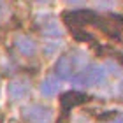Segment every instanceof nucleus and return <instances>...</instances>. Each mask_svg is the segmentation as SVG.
Segmentation results:
<instances>
[{"label": "nucleus", "instance_id": "f257e3e1", "mask_svg": "<svg viewBox=\"0 0 123 123\" xmlns=\"http://www.w3.org/2000/svg\"><path fill=\"white\" fill-rule=\"evenodd\" d=\"M85 63H86V58L81 53H69V55L60 58L58 65H56V70L62 77H70L72 79V77H76L85 69Z\"/></svg>", "mask_w": 123, "mask_h": 123}, {"label": "nucleus", "instance_id": "f03ea898", "mask_svg": "<svg viewBox=\"0 0 123 123\" xmlns=\"http://www.w3.org/2000/svg\"><path fill=\"white\" fill-rule=\"evenodd\" d=\"M105 79V69L100 65H92V67H85L76 77H72V83L76 86L81 88H90V86H97Z\"/></svg>", "mask_w": 123, "mask_h": 123}, {"label": "nucleus", "instance_id": "7ed1b4c3", "mask_svg": "<svg viewBox=\"0 0 123 123\" xmlns=\"http://www.w3.org/2000/svg\"><path fill=\"white\" fill-rule=\"evenodd\" d=\"M23 118L26 123H51L53 121V113L51 109L41 104H33L23 111Z\"/></svg>", "mask_w": 123, "mask_h": 123}, {"label": "nucleus", "instance_id": "20e7f679", "mask_svg": "<svg viewBox=\"0 0 123 123\" xmlns=\"http://www.w3.org/2000/svg\"><path fill=\"white\" fill-rule=\"evenodd\" d=\"M60 79L58 77H48V79L42 81V86H41V92L46 95V97H55V95H58L60 92Z\"/></svg>", "mask_w": 123, "mask_h": 123}, {"label": "nucleus", "instance_id": "39448f33", "mask_svg": "<svg viewBox=\"0 0 123 123\" xmlns=\"http://www.w3.org/2000/svg\"><path fill=\"white\" fill-rule=\"evenodd\" d=\"M9 93H11V97L14 100H21L26 93H28V85H26L25 81H14L12 85H11Z\"/></svg>", "mask_w": 123, "mask_h": 123}, {"label": "nucleus", "instance_id": "423d86ee", "mask_svg": "<svg viewBox=\"0 0 123 123\" xmlns=\"http://www.w3.org/2000/svg\"><path fill=\"white\" fill-rule=\"evenodd\" d=\"M16 46H18V49L23 55H33L35 53V44H33V41L28 39V37H25V35H19L16 39Z\"/></svg>", "mask_w": 123, "mask_h": 123}, {"label": "nucleus", "instance_id": "0eeeda50", "mask_svg": "<svg viewBox=\"0 0 123 123\" xmlns=\"http://www.w3.org/2000/svg\"><path fill=\"white\" fill-rule=\"evenodd\" d=\"M118 93H120V97H123V81L118 83Z\"/></svg>", "mask_w": 123, "mask_h": 123}, {"label": "nucleus", "instance_id": "6e6552de", "mask_svg": "<svg viewBox=\"0 0 123 123\" xmlns=\"http://www.w3.org/2000/svg\"><path fill=\"white\" fill-rule=\"evenodd\" d=\"M5 11H7V9H5V5H4V4H0V18H4Z\"/></svg>", "mask_w": 123, "mask_h": 123}, {"label": "nucleus", "instance_id": "1a4fd4ad", "mask_svg": "<svg viewBox=\"0 0 123 123\" xmlns=\"http://www.w3.org/2000/svg\"><path fill=\"white\" fill-rule=\"evenodd\" d=\"M111 123H123V118H120V120H113Z\"/></svg>", "mask_w": 123, "mask_h": 123}]
</instances>
